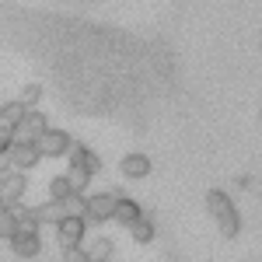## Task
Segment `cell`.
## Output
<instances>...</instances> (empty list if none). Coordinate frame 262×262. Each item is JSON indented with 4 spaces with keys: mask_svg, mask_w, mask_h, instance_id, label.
Here are the masks:
<instances>
[{
    "mask_svg": "<svg viewBox=\"0 0 262 262\" xmlns=\"http://www.w3.org/2000/svg\"><path fill=\"white\" fill-rule=\"evenodd\" d=\"M206 210H210V217L217 221V231H221L224 238H234V234L242 231V217H238V210H234V203H231L227 192L210 189V192H206Z\"/></svg>",
    "mask_w": 262,
    "mask_h": 262,
    "instance_id": "obj_1",
    "label": "cell"
},
{
    "mask_svg": "<svg viewBox=\"0 0 262 262\" xmlns=\"http://www.w3.org/2000/svg\"><path fill=\"white\" fill-rule=\"evenodd\" d=\"M28 192V179H25V171L18 168H0V206H14L21 203V196Z\"/></svg>",
    "mask_w": 262,
    "mask_h": 262,
    "instance_id": "obj_2",
    "label": "cell"
},
{
    "mask_svg": "<svg viewBox=\"0 0 262 262\" xmlns=\"http://www.w3.org/2000/svg\"><path fill=\"white\" fill-rule=\"evenodd\" d=\"M74 143H77V140H74L67 129H53V126H49V129H46V133L39 137V143H35V147H39L42 158H53V161H60V158H67V154L74 150Z\"/></svg>",
    "mask_w": 262,
    "mask_h": 262,
    "instance_id": "obj_3",
    "label": "cell"
},
{
    "mask_svg": "<svg viewBox=\"0 0 262 262\" xmlns=\"http://www.w3.org/2000/svg\"><path fill=\"white\" fill-rule=\"evenodd\" d=\"M116 200H119V192H91L88 196V210H84V221L88 224H108L116 217Z\"/></svg>",
    "mask_w": 262,
    "mask_h": 262,
    "instance_id": "obj_4",
    "label": "cell"
},
{
    "mask_svg": "<svg viewBox=\"0 0 262 262\" xmlns=\"http://www.w3.org/2000/svg\"><path fill=\"white\" fill-rule=\"evenodd\" d=\"M53 231H56V245L60 248H81L84 238H88V221L84 217H63Z\"/></svg>",
    "mask_w": 262,
    "mask_h": 262,
    "instance_id": "obj_5",
    "label": "cell"
},
{
    "mask_svg": "<svg viewBox=\"0 0 262 262\" xmlns=\"http://www.w3.org/2000/svg\"><path fill=\"white\" fill-rule=\"evenodd\" d=\"M49 129V122L42 116L39 108H28L25 112V119L14 126V143H39V137Z\"/></svg>",
    "mask_w": 262,
    "mask_h": 262,
    "instance_id": "obj_6",
    "label": "cell"
},
{
    "mask_svg": "<svg viewBox=\"0 0 262 262\" xmlns=\"http://www.w3.org/2000/svg\"><path fill=\"white\" fill-rule=\"evenodd\" d=\"M39 161H42V154H39L35 143H11V150H7V164L18 168V171H25V175H28Z\"/></svg>",
    "mask_w": 262,
    "mask_h": 262,
    "instance_id": "obj_7",
    "label": "cell"
},
{
    "mask_svg": "<svg viewBox=\"0 0 262 262\" xmlns=\"http://www.w3.org/2000/svg\"><path fill=\"white\" fill-rule=\"evenodd\" d=\"M67 161H70V168H81V171H88L91 179L101 171V158L91 150V147H84V143H74V150L67 154Z\"/></svg>",
    "mask_w": 262,
    "mask_h": 262,
    "instance_id": "obj_8",
    "label": "cell"
},
{
    "mask_svg": "<svg viewBox=\"0 0 262 262\" xmlns=\"http://www.w3.org/2000/svg\"><path fill=\"white\" fill-rule=\"evenodd\" d=\"M11 252H14L18 259H35V255L42 252L39 231H18V234L11 238Z\"/></svg>",
    "mask_w": 262,
    "mask_h": 262,
    "instance_id": "obj_9",
    "label": "cell"
},
{
    "mask_svg": "<svg viewBox=\"0 0 262 262\" xmlns=\"http://www.w3.org/2000/svg\"><path fill=\"white\" fill-rule=\"evenodd\" d=\"M119 171H122V179H129V182H140L150 175V158L147 154H140V150H133V154H126L119 161Z\"/></svg>",
    "mask_w": 262,
    "mask_h": 262,
    "instance_id": "obj_10",
    "label": "cell"
},
{
    "mask_svg": "<svg viewBox=\"0 0 262 262\" xmlns=\"http://www.w3.org/2000/svg\"><path fill=\"white\" fill-rule=\"evenodd\" d=\"M140 217H143V206L133 200V196H119V200H116V217H112L116 224H122V227L129 231Z\"/></svg>",
    "mask_w": 262,
    "mask_h": 262,
    "instance_id": "obj_11",
    "label": "cell"
},
{
    "mask_svg": "<svg viewBox=\"0 0 262 262\" xmlns=\"http://www.w3.org/2000/svg\"><path fill=\"white\" fill-rule=\"evenodd\" d=\"M35 213H39V224H42V227H56V224L67 217V210H63L60 200H46L42 206H35Z\"/></svg>",
    "mask_w": 262,
    "mask_h": 262,
    "instance_id": "obj_12",
    "label": "cell"
},
{
    "mask_svg": "<svg viewBox=\"0 0 262 262\" xmlns=\"http://www.w3.org/2000/svg\"><path fill=\"white\" fill-rule=\"evenodd\" d=\"M11 210H14V221H18V231H42V224H39V213H35V206H25V203H14Z\"/></svg>",
    "mask_w": 262,
    "mask_h": 262,
    "instance_id": "obj_13",
    "label": "cell"
},
{
    "mask_svg": "<svg viewBox=\"0 0 262 262\" xmlns=\"http://www.w3.org/2000/svg\"><path fill=\"white\" fill-rule=\"evenodd\" d=\"M112 252H116V245L108 242V238H91V242H88V259L91 262H108Z\"/></svg>",
    "mask_w": 262,
    "mask_h": 262,
    "instance_id": "obj_14",
    "label": "cell"
},
{
    "mask_svg": "<svg viewBox=\"0 0 262 262\" xmlns=\"http://www.w3.org/2000/svg\"><path fill=\"white\" fill-rule=\"evenodd\" d=\"M25 112H28V105H25V101H4V108H0V122H7V126H11V129H14V126H18L21 119H25Z\"/></svg>",
    "mask_w": 262,
    "mask_h": 262,
    "instance_id": "obj_15",
    "label": "cell"
},
{
    "mask_svg": "<svg viewBox=\"0 0 262 262\" xmlns=\"http://www.w3.org/2000/svg\"><path fill=\"white\" fill-rule=\"evenodd\" d=\"M129 238H133L137 245H150V242H154V224H150V217H147V213H143L140 221L129 227Z\"/></svg>",
    "mask_w": 262,
    "mask_h": 262,
    "instance_id": "obj_16",
    "label": "cell"
},
{
    "mask_svg": "<svg viewBox=\"0 0 262 262\" xmlns=\"http://www.w3.org/2000/svg\"><path fill=\"white\" fill-rule=\"evenodd\" d=\"M67 196H74V189H70V179H67V171L63 175H53L49 179V200H67Z\"/></svg>",
    "mask_w": 262,
    "mask_h": 262,
    "instance_id": "obj_17",
    "label": "cell"
},
{
    "mask_svg": "<svg viewBox=\"0 0 262 262\" xmlns=\"http://www.w3.org/2000/svg\"><path fill=\"white\" fill-rule=\"evenodd\" d=\"M18 234V221H14V210L11 206H0V238H14Z\"/></svg>",
    "mask_w": 262,
    "mask_h": 262,
    "instance_id": "obj_18",
    "label": "cell"
},
{
    "mask_svg": "<svg viewBox=\"0 0 262 262\" xmlns=\"http://www.w3.org/2000/svg\"><path fill=\"white\" fill-rule=\"evenodd\" d=\"M67 179H70V189H74L77 196H88V182H91L88 171H81V168H67Z\"/></svg>",
    "mask_w": 262,
    "mask_h": 262,
    "instance_id": "obj_19",
    "label": "cell"
},
{
    "mask_svg": "<svg viewBox=\"0 0 262 262\" xmlns=\"http://www.w3.org/2000/svg\"><path fill=\"white\" fill-rule=\"evenodd\" d=\"M63 210H67V217H84V210H88V196H67L63 200Z\"/></svg>",
    "mask_w": 262,
    "mask_h": 262,
    "instance_id": "obj_20",
    "label": "cell"
},
{
    "mask_svg": "<svg viewBox=\"0 0 262 262\" xmlns=\"http://www.w3.org/2000/svg\"><path fill=\"white\" fill-rule=\"evenodd\" d=\"M39 98H42V84H25V88H21V95H18V101H25L28 108H35Z\"/></svg>",
    "mask_w": 262,
    "mask_h": 262,
    "instance_id": "obj_21",
    "label": "cell"
},
{
    "mask_svg": "<svg viewBox=\"0 0 262 262\" xmlns=\"http://www.w3.org/2000/svg\"><path fill=\"white\" fill-rule=\"evenodd\" d=\"M63 262H91L88 259V248H63Z\"/></svg>",
    "mask_w": 262,
    "mask_h": 262,
    "instance_id": "obj_22",
    "label": "cell"
},
{
    "mask_svg": "<svg viewBox=\"0 0 262 262\" xmlns=\"http://www.w3.org/2000/svg\"><path fill=\"white\" fill-rule=\"evenodd\" d=\"M7 150H11V140H7V137H0V161H7Z\"/></svg>",
    "mask_w": 262,
    "mask_h": 262,
    "instance_id": "obj_23",
    "label": "cell"
},
{
    "mask_svg": "<svg viewBox=\"0 0 262 262\" xmlns=\"http://www.w3.org/2000/svg\"><path fill=\"white\" fill-rule=\"evenodd\" d=\"M259 119H262V105H259Z\"/></svg>",
    "mask_w": 262,
    "mask_h": 262,
    "instance_id": "obj_24",
    "label": "cell"
},
{
    "mask_svg": "<svg viewBox=\"0 0 262 262\" xmlns=\"http://www.w3.org/2000/svg\"><path fill=\"white\" fill-rule=\"evenodd\" d=\"M0 108H4V105H0Z\"/></svg>",
    "mask_w": 262,
    "mask_h": 262,
    "instance_id": "obj_25",
    "label": "cell"
}]
</instances>
